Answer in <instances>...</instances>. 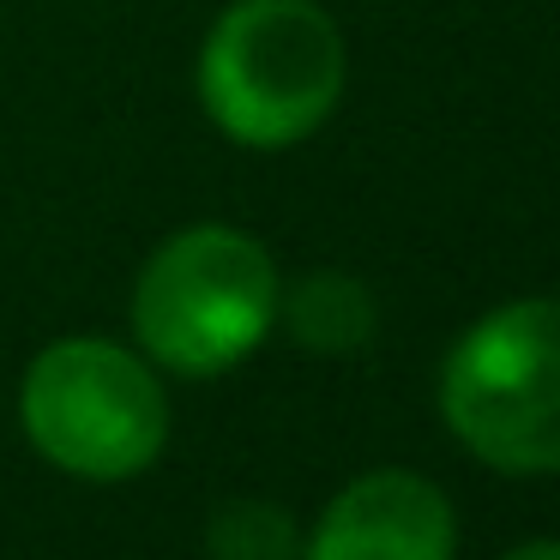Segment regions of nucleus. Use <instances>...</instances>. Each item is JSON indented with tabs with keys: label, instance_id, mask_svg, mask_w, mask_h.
I'll list each match as a JSON object with an SVG mask.
<instances>
[{
	"label": "nucleus",
	"instance_id": "7ed1b4c3",
	"mask_svg": "<svg viewBox=\"0 0 560 560\" xmlns=\"http://www.w3.org/2000/svg\"><path fill=\"white\" fill-rule=\"evenodd\" d=\"M440 416L482 464L560 470V302L530 295L476 319L446 355Z\"/></svg>",
	"mask_w": 560,
	"mask_h": 560
},
{
	"label": "nucleus",
	"instance_id": "423d86ee",
	"mask_svg": "<svg viewBox=\"0 0 560 560\" xmlns=\"http://www.w3.org/2000/svg\"><path fill=\"white\" fill-rule=\"evenodd\" d=\"M278 314L314 355H355L374 338V290L350 271H307L290 295L278 290Z\"/></svg>",
	"mask_w": 560,
	"mask_h": 560
},
{
	"label": "nucleus",
	"instance_id": "f257e3e1",
	"mask_svg": "<svg viewBox=\"0 0 560 560\" xmlns=\"http://www.w3.org/2000/svg\"><path fill=\"white\" fill-rule=\"evenodd\" d=\"M338 97L343 37L314 0H235L199 49V103L235 145H295Z\"/></svg>",
	"mask_w": 560,
	"mask_h": 560
},
{
	"label": "nucleus",
	"instance_id": "39448f33",
	"mask_svg": "<svg viewBox=\"0 0 560 560\" xmlns=\"http://www.w3.org/2000/svg\"><path fill=\"white\" fill-rule=\"evenodd\" d=\"M458 518L452 500L416 470L355 476L307 536V560H452Z\"/></svg>",
	"mask_w": 560,
	"mask_h": 560
},
{
	"label": "nucleus",
	"instance_id": "20e7f679",
	"mask_svg": "<svg viewBox=\"0 0 560 560\" xmlns=\"http://www.w3.org/2000/svg\"><path fill=\"white\" fill-rule=\"evenodd\" d=\"M19 416L43 458L91 482L139 476L170 440V404L158 374L109 338L49 343L25 374Z\"/></svg>",
	"mask_w": 560,
	"mask_h": 560
},
{
	"label": "nucleus",
	"instance_id": "6e6552de",
	"mask_svg": "<svg viewBox=\"0 0 560 560\" xmlns=\"http://www.w3.org/2000/svg\"><path fill=\"white\" fill-rule=\"evenodd\" d=\"M500 560H560V542H518V548H506Z\"/></svg>",
	"mask_w": 560,
	"mask_h": 560
},
{
	"label": "nucleus",
	"instance_id": "f03ea898",
	"mask_svg": "<svg viewBox=\"0 0 560 560\" xmlns=\"http://www.w3.org/2000/svg\"><path fill=\"white\" fill-rule=\"evenodd\" d=\"M271 319H278L271 254L230 223L170 235L133 283L139 350L187 380L247 362Z\"/></svg>",
	"mask_w": 560,
	"mask_h": 560
},
{
	"label": "nucleus",
	"instance_id": "0eeeda50",
	"mask_svg": "<svg viewBox=\"0 0 560 560\" xmlns=\"http://www.w3.org/2000/svg\"><path fill=\"white\" fill-rule=\"evenodd\" d=\"M206 555L211 560H295L302 536H295L290 512L271 506V500H230L206 524Z\"/></svg>",
	"mask_w": 560,
	"mask_h": 560
}]
</instances>
